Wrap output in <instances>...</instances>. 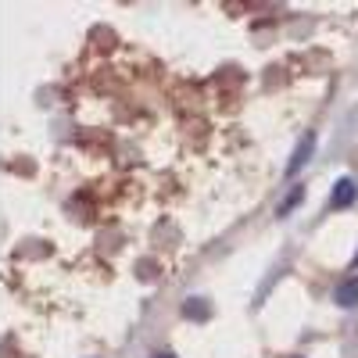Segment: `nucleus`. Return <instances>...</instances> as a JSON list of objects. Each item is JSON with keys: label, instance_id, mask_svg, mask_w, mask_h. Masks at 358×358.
Listing matches in <instances>:
<instances>
[{"label": "nucleus", "instance_id": "f257e3e1", "mask_svg": "<svg viewBox=\"0 0 358 358\" xmlns=\"http://www.w3.org/2000/svg\"><path fill=\"white\" fill-rule=\"evenodd\" d=\"M355 197H358V187L351 183V179H341V183L334 187V197H330V204H334V208H348Z\"/></svg>", "mask_w": 358, "mask_h": 358}, {"label": "nucleus", "instance_id": "39448f33", "mask_svg": "<svg viewBox=\"0 0 358 358\" xmlns=\"http://www.w3.org/2000/svg\"><path fill=\"white\" fill-rule=\"evenodd\" d=\"M155 358H176V355H155Z\"/></svg>", "mask_w": 358, "mask_h": 358}, {"label": "nucleus", "instance_id": "20e7f679", "mask_svg": "<svg viewBox=\"0 0 358 358\" xmlns=\"http://www.w3.org/2000/svg\"><path fill=\"white\" fill-rule=\"evenodd\" d=\"M204 312H208V308H204V305H201V301H194V305H190V315H194V319H201V315H204Z\"/></svg>", "mask_w": 358, "mask_h": 358}, {"label": "nucleus", "instance_id": "f03ea898", "mask_svg": "<svg viewBox=\"0 0 358 358\" xmlns=\"http://www.w3.org/2000/svg\"><path fill=\"white\" fill-rule=\"evenodd\" d=\"M312 147H315V136L308 133V136H305L301 143H297V151H294V158H290V165H287V172H290V176H294L297 169H301V165H305L308 158H312Z\"/></svg>", "mask_w": 358, "mask_h": 358}, {"label": "nucleus", "instance_id": "7ed1b4c3", "mask_svg": "<svg viewBox=\"0 0 358 358\" xmlns=\"http://www.w3.org/2000/svg\"><path fill=\"white\" fill-rule=\"evenodd\" d=\"M337 305H344V308H355L358 305V280H344L337 287Z\"/></svg>", "mask_w": 358, "mask_h": 358}]
</instances>
